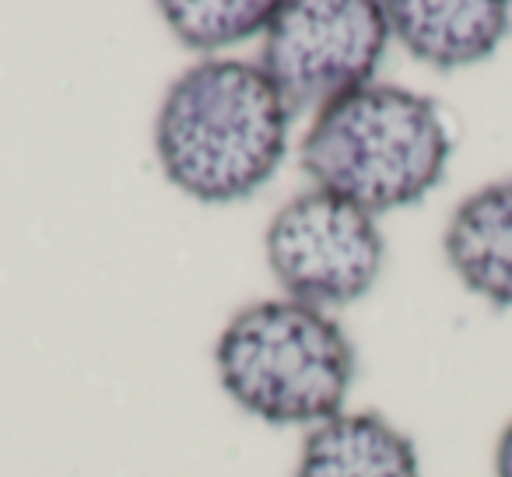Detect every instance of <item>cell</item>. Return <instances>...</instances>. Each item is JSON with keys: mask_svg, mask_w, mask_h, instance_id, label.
I'll use <instances>...</instances> for the list:
<instances>
[{"mask_svg": "<svg viewBox=\"0 0 512 477\" xmlns=\"http://www.w3.org/2000/svg\"><path fill=\"white\" fill-rule=\"evenodd\" d=\"M292 109L260 64L204 60L165 92L155 151L172 186L200 204H232L271 183L288 151Z\"/></svg>", "mask_w": 512, "mask_h": 477, "instance_id": "1", "label": "cell"}, {"mask_svg": "<svg viewBox=\"0 0 512 477\" xmlns=\"http://www.w3.org/2000/svg\"><path fill=\"white\" fill-rule=\"evenodd\" d=\"M453 137L428 95L365 85L316 113L302 141V169L369 214L411 207L446 176Z\"/></svg>", "mask_w": 512, "mask_h": 477, "instance_id": "2", "label": "cell"}, {"mask_svg": "<svg viewBox=\"0 0 512 477\" xmlns=\"http://www.w3.org/2000/svg\"><path fill=\"white\" fill-rule=\"evenodd\" d=\"M214 365L225 393L271 425H309L341 414L355 379V348L323 309L264 299L221 330Z\"/></svg>", "mask_w": 512, "mask_h": 477, "instance_id": "3", "label": "cell"}, {"mask_svg": "<svg viewBox=\"0 0 512 477\" xmlns=\"http://www.w3.org/2000/svg\"><path fill=\"white\" fill-rule=\"evenodd\" d=\"M390 43L376 0H288L264 32V74L288 109H316L372 85Z\"/></svg>", "mask_w": 512, "mask_h": 477, "instance_id": "4", "label": "cell"}, {"mask_svg": "<svg viewBox=\"0 0 512 477\" xmlns=\"http://www.w3.org/2000/svg\"><path fill=\"white\" fill-rule=\"evenodd\" d=\"M383 260L376 214L327 190L299 193L267 228V264L288 299L302 306L327 309L365 299Z\"/></svg>", "mask_w": 512, "mask_h": 477, "instance_id": "5", "label": "cell"}, {"mask_svg": "<svg viewBox=\"0 0 512 477\" xmlns=\"http://www.w3.org/2000/svg\"><path fill=\"white\" fill-rule=\"evenodd\" d=\"M383 8L390 36L439 71L488 60L512 29L502 0H390Z\"/></svg>", "mask_w": 512, "mask_h": 477, "instance_id": "6", "label": "cell"}, {"mask_svg": "<svg viewBox=\"0 0 512 477\" xmlns=\"http://www.w3.org/2000/svg\"><path fill=\"white\" fill-rule=\"evenodd\" d=\"M442 246L470 292L498 309H512V179L488 183L460 200Z\"/></svg>", "mask_w": 512, "mask_h": 477, "instance_id": "7", "label": "cell"}, {"mask_svg": "<svg viewBox=\"0 0 512 477\" xmlns=\"http://www.w3.org/2000/svg\"><path fill=\"white\" fill-rule=\"evenodd\" d=\"M295 477H421L418 449L383 414L355 411L306 435Z\"/></svg>", "mask_w": 512, "mask_h": 477, "instance_id": "8", "label": "cell"}, {"mask_svg": "<svg viewBox=\"0 0 512 477\" xmlns=\"http://www.w3.org/2000/svg\"><path fill=\"white\" fill-rule=\"evenodd\" d=\"M165 25L190 50L211 53L225 46L246 43L271 25L278 4L267 0H165L158 4Z\"/></svg>", "mask_w": 512, "mask_h": 477, "instance_id": "9", "label": "cell"}, {"mask_svg": "<svg viewBox=\"0 0 512 477\" xmlns=\"http://www.w3.org/2000/svg\"><path fill=\"white\" fill-rule=\"evenodd\" d=\"M495 474L498 477H512V421L505 425V432L498 435V449H495Z\"/></svg>", "mask_w": 512, "mask_h": 477, "instance_id": "10", "label": "cell"}]
</instances>
